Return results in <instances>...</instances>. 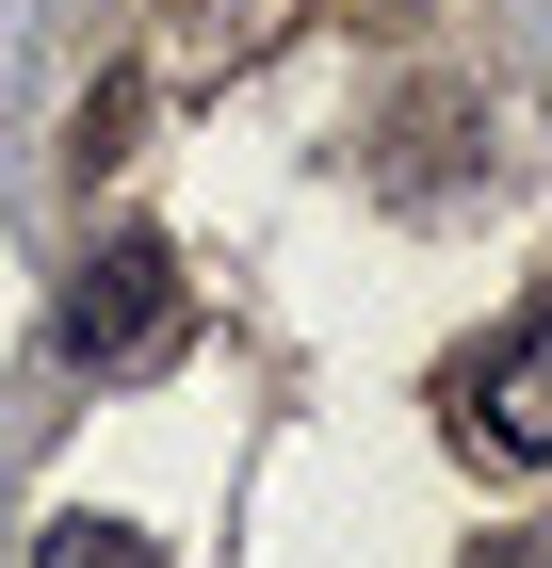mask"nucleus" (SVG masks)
<instances>
[{
    "label": "nucleus",
    "instance_id": "nucleus-1",
    "mask_svg": "<svg viewBox=\"0 0 552 568\" xmlns=\"http://www.w3.org/2000/svg\"><path fill=\"white\" fill-rule=\"evenodd\" d=\"M163 342H179V244L163 227H114V244L66 276V357H82V374H147Z\"/></svg>",
    "mask_w": 552,
    "mask_h": 568
},
{
    "label": "nucleus",
    "instance_id": "nucleus-2",
    "mask_svg": "<svg viewBox=\"0 0 552 568\" xmlns=\"http://www.w3.org/2000/svg\"><path fill=\"white\" fill-rule=\"evenodd\" d=\"M471 179H488V98L471 82H407L390 131H374V195L390 212H455Z\"/></svg>",
    "mask_w": 552,
    "mask_h": 568
},
{
    "label": "nucleus",
    "instance_id": "nucleus-3",
    "mask_svg": "<svg viewBox=\"0 0 552 568\" xmlns=\"http://www.w3.org/2000/svg\"><path fill=\"white\" fill-rule=\"evenodd\" d=\"M455 438L488 455V471H552V308H520V325H504V357L471 374Z\"/></svg>",
    "mask_w": 552,
    "mask_h": 568
},
{
    "label": "nucleus",
    "instance_id": "nucleus-4",
    "mask_svg": "<svg viewBox=\"0 0 552 568\" xmlns=\"http://www.w3.org/2000/svg\"><path fill=\"white\" fill-rule=\"evenodd\" d=\"M33 568H163V552H147L130 520H98V504H82V520H49V536H33Z\"/></svg>",
    "mask_w": 552,
    "mask_h": 568
},
{
    "label": "nucleus",
    "instance_id": "nucleus-5",
    "mask_svg": "<svg viewBox=\"0 0 552 568\" xmlns=\"http://www.w3.org/2000/svg\"><path fill=\"white\" fill-rule=\"evenodd\" d=\"M471 568H552V552H536V536H488V552H471Z\"/></svg>",
    "mask_w": 552,
    "mask_h": 568
},
{
    "label": "nucleus",
    "instance_id": "nucleus-6",
    "mask_svg": "<svg viewBox=\"0 0 552 568\" xmlns=\"http://www.w3.org/2000/svg\"><path fill=\"white\" fill-rule=\"evenodd\" d=\"M358 17H423V0H358Z\"/></svg>",
    "mask_w": 552,
    "mask_h": 568
}]
</instances>
